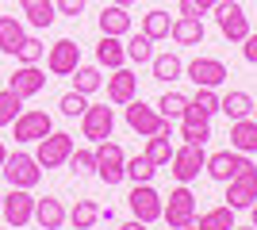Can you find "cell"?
Masks as SVG:
<instances>
[{"label": "cell", "instance_id": "obj_46", "mask_svg": "<svg viewBox=\"0 0 257 230\" xmlns=\"http://www.w3.org/2000/svg\"><path fill=\"white\" fill-rule=\"evenodd\" d=\"M246 211H249V226H257V199H253V203H249Z\"/></svg>", "mask_w": 257, "mask_h": 230}, {"label": "cell", "instance_id": "obj_45", "mask_svg": "<svg viewBox=\"0 0 257 230\" xmlns=\"http://www.w3.org/2000/svg\"><path fill=\"white\" fill-rule=\"evenodd\" d=\"M119 230H146V222H142V219H131V222H123Z\"/></svg>", "mask_w": 257, "mask_h": 230}, {"label": "cell", "instance_id": "obj_33", "mask_svg": "<svg viewBox=\"0 0 257 230\" xmlns=\"http://www.w3.org/2000/svg\"><path fill=\"white\" fill-rule=\"evenodd\" d=\"M154 173H158V165H154L146 153L127 157V180H135V184H154Z\"/></svg>", "mask_w": 257, "mask_h": 230}, {"label": "cell", "instance_id": "obj_30", "mask_svg": "<svg viewBox=\"0 0 257 230\" xmlns=\"http://www.w3.org/2000/svg\"><path fill=\"white\" fill-rule=\"evenodd\" d=\"M169 31H173V20H169V12L154 8V12H146V16H142V35H146V39L161 43V39H169Z\"/></svg>", "mask_w": 257, "mask_h": 230}, {"label": "cell", "instance_id": "obj_15", "mask_svg": "<svg viewBox=\"0 0 257 230\" xmlns=\"http://www.w3.org/2000/svg\"><path fill=\"white\" fill-rule=\"evenodd\" d=\"M12 127H16V142H39V138H46L54 131V119L46 111L31 108V111H20V119L12 123Z\"/></svg>", "mask_w": 257, "mask_h": 230}, {"label": "cell", "instance_id": "obj_21", "mask_svg": "<svg viewBox=\"0 0 257 230\" xmlns=\"http://www.w3.org/2000/svg\"><path fill=\"white\" fill-rule=\"evenodd\" d=\"M230 150L238 153H257V119H234L230 123Z\"/></svg>", "mask_w": 257, "mask_h": 230}, {"label": "cell", "instance_id": "obj_17", "mask_svg": "<svg viewBox=\"0 0 257 230\" xmlns=\"http://www.w3.org/2000/svg\"><path fill=\"white\" fill-rule=\"evenodd\" d=\"M135 96H139V77H135V69H127V66L111 69V77H107V100L123 108V104H131Z\"/></svg>", "mask_w": 257, "mask_h": 230}, {"label": "cell", "instance_id": "obj_26", "mask_svg": "<svg viewBox=\"0 0 257 230\" xmlns=\"http://www.w3.org/2000/svg\"><path fill=\"white\" fill-rule=\"evenodd\" d=\"M23 39H27L23 23L16 20V16H0V54H12V58H16V50L23 46Z\"/></svg>", "mask_w": 257, "mask_h": 230}, {"label": "cell", "instance_id": "obj_52", "mask_svg": "<svg viewBox=\"0 0 257 230\" xmlns=\"http://www.w3.org/2000/svg\"><path fill=\"white\" fill-rule=\"evenodd\" d=\"M73 230H77V226H73Z\"/></svg>", "mask_w": 257, "mask_h": 230}, {"label": "cell", "instance_id": "obj_50", "mask_svg": "<svg viewBox=\"0 0 257 230\" xmlns=\"http://www.w3.org/2000/svg\"><path fill=\"white\" fill-rule=\"evenodd\" d=\"M253 119H257V104H253Z\"/></svg>", "mask_w": 257, "mask_h": 230}, {"label": "cell", "instance_id": "obj_12", "mask_svg": "<svg viewBox=\"0 0 257 230\" xmlns=\"http://www.w3.org/2000/svg\"><path fill=\"white\" fill-rule=\"evenodd\" d=\"M127 203H131V211H135V219H142L146 226L158 222L161 219V207H165L154 184H135V188H131V196H127Z\"/></svg>", "mask_w": 257, "mask_h": 230}, {"label": "cell", "instance_id": "obj_51", "mask_svg": "<svg viewBox=\"0 0 257 230\" xmlns=\"http://www.w3.org/2000/svg\"><path fill=\"white\" fill-rule=\"evenodd\" d=\"M0 203H4V196H0Z\"/></svg>", "mask_w": 257, "mask_h": 230}, {"label": "cell", "instance_id": "obj_40", "mask_svg": "<svg viewBox=\"0 0 257 230\" xmlns=\"http://www.w3.org/2000/svg\"><path fill=\"white\" fill-rule=\"evenodd\" d=\"M65 165H69V173H77V176H92L96 173V153L92 150H77L73 146V153H69Z\"/></svg>", "mask_w": 257, "mask_h": 230}, {"label": "cell", "instance_id": "obj_28", "mask_svg": "<svg viewBox=\"0 0 257 230\" xmlns=\"http://www.w3.org/2000/svg\"><path fill=\"white\" fill-rule=\"evenodd\" d=\"M150 73H154V81H181L184 62L177 54H154L150 58Z\"/></svg>", "mask_w": 257, "mask_h": 230}, {"label": "cell", "instance_id": "obj_11", "mask_svg": "<svg viewBox=\"0 0 257 230\" xmlns=\"http://www.w3.org/2000/svg\"><path fill=\"white\" fill-rule=\"evenodd\" d=\"M81 66V46L73 39H58V43L46 50V69L54 77H73V69Z\"/></svg>", "mask_w": 257, "mask_h": 230}, {"label": "cell", "instance_id": "obj_10", "mask_svg": "<svg viewBox=\"0 0 257 230\" xmlns=\"http://www.w3.org/2000/svg\"><path fill=\"white\" fill-rule=\"evenodd\" d=\"M111 131H115V111L107 104H88L81 115V134L88 142H104V138H111Z\"/></svg>", "mask_w": 257, "mask_h": 230}, {"label": "cell", "instance_id": "obj_5", "mask_svg": "<svg viewBox=\"0 0 257 230\" xmlns=\"http://www.w3.org/2000/svg\"><path fill=\"white\" fill-rule=\"evenodd\" d=\"M73 134L65 131H50L46 138H39V150H35V161L43 165V169H62L69 161V153H73Z\"/></svg>", "mask_w": 257, "mask_h": 230}, {"label": "cell", "instance_id": "obj_23", "mask_svg": "<svg viewBox=\"0 0 257 230\" xmlns=\"http://www.w3.org/2000/svg\"><path fill=\"white\" fill-rule=\"evenodd\" d=\"M184 230H234V211L226 207H211V211H204V215H196L192 222Z\"/></svg>", "mask_w": 257, "mask_h": 230}, {"label": "cell", "instance_id": "obj_37", "mask_svg": "<svg viewBox=\"0 0 257 230\" xmlns=\"http://www.w3.org/2000/svg\"><path fill=\"white\" fill-rule=\"evenodd\" d=\"M16 58H20V66H39V62L46 58V43L27 35V39H23V46L16 50Z\"/></svg>", "mask_w": 257, "mask_h": 230}, {"label": "cell", "instance_id": "obj_27", "mask_svg": "<svg viewBox=\"0 0 257 230\" xmlns=\"http://www.w3.org/2000/svg\"><path fill=\"white\" fill-rule=\"evenodd\" d=\"M100 31H104V35H115V39L131 35V16H127V8H119V4L104 8V12H100Z\"/></svg>", "mask_w": 257, "mask_h": 230}, {"label": "cell", "instance_id": "obj_39", "mask_svg": "<svg viewBox=\"0 0 257 230\" xmlns=\"http://www.w3.org/2000/svg\"><path fill=\"white\" fill-rule=\"evenodd\" d=\"M184 108H188V96H181V92H165V96L158 100V111H161V119H181Z\"/></svg>", "mask_w": 257, "mask_h": 230}, {"label": "cell", "instance_id": "obj_25", "mask_svg": "<svg viewBox=\"0 0 257 230\" xmlns=\"http://www.w3.org/2000/svg\"><path fill=\"white\" fill-rule=\"evenodd\" d=\"M23 16H27V23L31 27H39V31H46L54 20H58V8H54V0H20Z\"/></svg>", "mask_w": 257, "mask_h": 230}, {"label": "cell", "instance_id": "obj_6", "mask_svg": "<svg viewBox=\"0 0 257 230\" xmlns=\"http://www.w3.org/2000/svg\"><path fill=\"white\" fill-rule=\"evenodd\" d=\"M249 153H238V150H219V153H211L207 157V165H204V173L211 176L215 184H226V180H234L238 173H246L249 169Z\"/></svg>", "mask_w": 257, "mask_h": 230}, {"label": "cell", "instance_id": "obj_16", "mask_svg": "<svg viewBox=\"0 0 257 230\" xmlns=\"http://www.w3.org/2000/svg\"><path fill=\"white\" fill-rule=\"evenodd\" d=\"M46 81H50V77H46L39 66H20L16 73L8 77V88H12L20 100H31V96H39V92L46 88Z\"/></svg>", "mask_w": 257, "mask_h": 230}, {"label": "cell", "instance_id": "obj_32", "mask_svg": "<svg viewBox=\"0 0 257 230\" xmlns=\"http://www.w3.org/2000/svg\"><path fill=\"white\" fill-rule=\"evenodd\" d=\"M127 62H135V66H150V58H154V39H146V35H131L127 43Z\"/></svg>", "mask_w": 257, "mask_h": 230}, {"label": "cell", "instance_id": "obj_9", "mask_svg": "<svg viewBox=\"0 0 257 230\" xmlns=\"http://www.w3.org/2000/svg\"><path fill=\"white\" fill-rule=\"evenodd\" d=\"M0 215H4V222L8 226H27V222L35 219V196L31 188H12L8 196H4V203H0Z\"/></svg>", "mask_w": 257, "mask_h": 230}, {"label": "cell", "instance_id": "obj_31", "mask_svg": "<svg viewBox=\"0 0 257 230\" xmlns=\"http://www.w3.org/2000/svg\"><path fill=\"white\" fill-rule=\"evenodd\" d=\"M173 150H177V146H173V134H150V138H146V150H142V153H146V157H150V161L161 169V165H169V161H173Z\"/></svg>", "mask_w": 257, "mask_h": 230}, {"label": "cell", "instance_id": "obj_18", "mask_svg": "<svg viewBox=\"0 0 257 230\" xmlns=\"http://www.w3.org/2000/svg\"><path fill=\"white\" fill-rule=\"evenodd\" d=\"M169 39L177 46H200L204 43V20H196V16H177Z\"/></svg>", "mask_w": 257, "mask_h": 230}, {"label": "cell", "instance_id": "obj_20", "mask_svg": "<svg viewBox=\"0 0 257 230\" xmlns=\"http://www.w3.org/2000/svg\"><path fill=\"white\" fill-rule=\"evenodd\" d=\"M35 222L43 230H62L65 222V207H62V199L58 196H43V199H35Z\"/></svg>", "mask_w": 257, "mask_h": 230}, {"label": "cell", "instance_id": "obj_8", "mask_svg": "<svg viewBox=\"0 0 257 230\" xmlns=\"http://www.w3.org/2000/svg\"><path fill=\"white\" fill-rule=\"evenodd\" d=\"M169 165H173L169 173L177 176L181 184H192L196 176H200V169L207 165V150H204V146H196V142H184L181 150H173V161Z\"/></svg>", "mask_w": 257, "mask_h": 230}, {"label": "cell", "instance_id": "obj_41", "mask_svg": "<svg viewBox=\"0 0 257 230\" xmlns=\"http://www.w3.org/2000/svg\"><path fill=\"white\" fill-rule=\"evenodd\" d=\"M54 8H58V16H81L85 12V0H54Z\"/></svg>", "mask_w": 257, "mask_h": 230}, {"label": "cell", "instance_id": "obj_47", "mask_svg": "<svg viewBox=\"0 0 257 230\" xmlns=\"http://www.w3.org/2000/svg\"><path fill=\"white\" fill-rule=\"evenodd\" d=\"M111 4H119V8H131V4H135V0H111Z\"/></svg>", "mask_w": 257, "mask_h": 230}, {"label": "cell", "instance_id": "obj_36", "mask_svg": "<svg viewBox=\"0 0 257 230\" xmlns=\"http://www.w3.org/2000/svg\"><path fill=\"white\" fill-rule=\"evenodd\" d=\"M20 111H23V100L12 88H4L0 92V127H12V123L20 119Z\"/></svg>", "mask_w": 257, "mask_h": 230}, {"label": "cell", "instance_id": "obj_14", "mask_svg": "<svg viewBox=\"0 0 257 230\" xmlns=\"http://www.w3.org/2000/svg\"><path fill=\"white\" fill-rule=\"evenodd\" d=\"M184 77H188L196 88H219L230 73H226V66L219 58H196V62L184 66Z\"/></svg>", "mask_w": 257, "mask_h": 230}, {"label": "cell", "instance_id": "obj_35", "mask_svg": "<svg viewBox=\"0 0 257 230\" xmlns=\"http://www.w3.org/2000/svg\"><path fill=\"white\" fill-rule=\"evenodd\" d=\"M181 138L196 146H207L211 138V119H181Z\"/></svg>", "mask_w": 257, "mask_h": 230}, {"label": "cell", "instance_id": "obj_4", "mask_svg": "<svg viewBox=\"0 0 257 230\" xmlns=\"http://www.w3.org/2000/svg\"><path fill=\"white\" fill-rule=\"evenodd\" d=\"M215 23H219L223 39H230V43H242L249 35V16L238 0H219L215 4Z\"/></svg>", "mask_w": 257, "mask_h": 230}, {"label": "cell", "instance_id": "obj_48", "mask_svg": "<svg viewBox=\"0 0 257 230\" xmlns=\"http://www.w3.org/2000/svg\"><path fill=\"white\" fill-rule=\"evenodd\" d=\"M4 157H8V150H4V142H0V165H4Z\"/></svg>", "mask_w": 257, "mask_h": 230}, {"label": "cell", "instance_id": "obj_3", "mask_svg": "<svg viewBox=\"0 0 257 230\" xmlns=\"http://www.w3.org/2000/svg\"><path fill=\"white\" fill-rule=\"evenodd\" d=\"M0 173H4V180L12 188H35L43 180V165L35 161V153H8Z\"/></svg>", "mask_w": 257, "mask_h": 230}, {"label": "cell", "instance_id": "obj_7", "mask_svg": "<svg viewBox=\"0 0 257 230\" xmlns=\"http://www.w3.org/2000/svg\"><path fill=\"white\" fill-rule=\"evenodd\" d=\"M161 219H165L169 230H184L188 222L196 219V196L188 192V184H181V188H173V192H169V203L161 207Z\"/></svg>", "mask_w": 257, "mask_h": 230}, {"label": "cell", "instance_id": "obj_24", "mask_svg": "<svg viewBox=\"0 0 257 230\" xmlns=\"http://www.w3.org/2000/svg\"><path fill=\"white\" fill-rule=\"evenodd\" d=\"M215 111H219V92H215V88H200V92L188 100V108H184L181 119H211Z\"/></svg>", "mask_w": 257, "mask_h": 230}, {"label": "cell", "instance_id": "obj_44", "mask_svg": "<svg viewBox=\"0 0 257 230\" xmlns=\"http://www.w3.org/2000/svg\"><path fill=\"white\" fill-rule=\"evenodd\" d=\"M215 4H219V0H196V8L204 12V16H207V12H215Z\"/></svg>", "mask_w": 257, "mask_h": 230}, {"label": "cell", "instance_id": "obj_19", "mask_svg": "<svg viewBox=\"0 0 257 230\" xmlns=\"http://www.w3.org/2000/svg\"><path fill=\"white\" fill-rule=\"evenodd\" d=\"M96 66L100 69H119L127 66V46H123V39H115V35H104L96 43Z\"/></svg>", "mask_w": 257, "mask_h": 230}, {"label": "cell", "instance_id": "obj_42", "mask_svg": "<svg viewBox=\"0 0 257 230\" xmlns=\"http://www.w3.org/2000/svg\"><path fill=\"white\" fill-rule=\"evenodd\" d=\"M242 58H246L249 66H257V31H249L246 39H242Z\"/></svg>", "mask_w": 257, "mask_h": 230}, {"label": "cell", "instance_id": "obj_1", "mask_svg": "<svg viewBox=\"0 0 257 230\" xmlns=\"http://www.w3.org/2000/svg\"><path fill=\"white\" fill-rule=\"evenodd\" d=\"M96 176L104 180L107 188H115V184H123L127 180V153H123V146L119 142H96Z\"/></svg>", "mask_w": 257, "mask_h": 230}, {"label": "cell", "instance_id": "obj_43", "mask_svg": "<svg viewBox=\"0 0 257 230\" xmlns=\"http://www.w3.org/2000/svg\"><path fill=\"white\" fill-rule=\"evenodd\" d=\"M177 12H181V16H196V20H204V12L196 8V0H181V8H177Z\"/></svg>", "mask_w": 257, "mask_h": 230}, {"label": "cell", "instance_id": "obj_29", "mask_svg": "<svg viewBox=\"0 0 257 230\" xmlns=\"http://www.w3.org/2000/svg\"><path fill=\"white\" fill-rule=\"evenodd\" d=\"M100 211H104V207H100L96 199H77V203H73V211H69L65 219L73 222L77 230H92V226L100 222Z\"/></svg>", "mask_w": 257, "mask_h": 230}, {"label": "cell", "instance_id": "obj_38", "mask_svg": "<svg viewBox=\"0 0 257 230\" xmlns=\"http://www.w3.org/2000/svg\"><path fill=\"white\" fill-rule=\"evenodd\" d=\"M85 108H88V96H85V92H77V88H73V92H65V96L58 100V111H62L65 119H81Z\"/></svg>", "mask_w": 257, "mask_h": 230}, {"label": "cell", "instance_id": "obj_22", "mask_svg": "<svg viewBox=\"0 0 257 230\" xmlns=\"http://www.w3.org/2000/svg\"><path fill=\"white\" fill-rule=\"evenodd\" d=\"M219 111H223L230 123H234V119H249V115H253V96L242 92V88H234V92L219 96Z\"/></svg>", "mask_w": 257, "mask_h": 230}, {"label": "cell", "instance_id": "obj_13", "mask_svg": "<svg viewBox=\"0 0 257 230\" xmlns=\"http://www.w3.org/2000/svg\"><path fill=\"white\" fill-rule=\"evenodd\" d=\"M253 199H257V165H249L246 173H238L234 180H226V207L246 211Z\"/></svg>", "mask_w": 257, "mask_h": 230}, {"label": "cell", "instance_id": "obj_34", "mask_svg": "<svg viewBox=\"0 0 257 230\" xmlns=\"http://www.w3.org/2000/svg\"><path fill=\"white\" fill-rule=\"evenodd\" d=\"M100 85H104V77H100V69H96V66H77V69H73V88H77V92L92 96Z\"/></svg>", "mask_w": 257, "mask_h": 230}, {"label": "cell", "instance_id": "obj_2", "mask_svg": "<svg viewBox=\"0 0 257 230\" xmlns=\"http://www.w3.org/2000/svg\"><path fill=\"white\" fill-rule=\"evenodd\" d=\"M127 108V127L135 134H142V138H150V134H173V123L161 119V111L150 108V104H142L139 96L131 100V104H123Z\"/></svg>", "mask_w": 257, "mask_h": 230}, {"label": "cell", "instance_id": "obj_49", "mask_svg": "<svg viewBox=\"0 0 257 230\" xmlns=\"http://www.w3.org/2000/svg\"><path fill=\"white\" fill-rule=\"evenodd\" d=\"M234 230H257V226H238V222H234Z\"/></svg>", "mask_w": 257, "mask_h": 230}]
</instances>
